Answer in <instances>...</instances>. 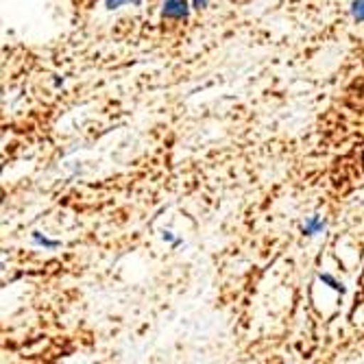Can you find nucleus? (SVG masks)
I'll use <instances>...</instances> for the list:
<instances>
[{
  "mask_svg": "<svg viewBox=\"0 0 364 364\" xmlns=\"http://www.w3.org/2000/svg\"><path fill=\"white\" fill-rule=\"evenodd\" d=\"M164 14L171 16V18H183L186 16V3L183 0H168L164 5Z\"/></svg>",
  "mask_w": 364,
  "mask_h": 364,
  "instance_id": "1",
  "label": "nucleus"
},
{
  "mask_svg": "<svg viewBox=\"0 0 364 364\" xmlns=\"http://www.w3.org/2000/svg\"><path fill=\"white\" fill-rule=\"evenodd\" d=\"M353 16L358 20H364V0H355L353 3Z\"/></svg>",
  "mask_w": 364,
  "mask_h": 364,
  "instance_id": "2",
  "label": "nucleus"
},
{
  "mask_svg": "<svg viewBox=\"0 0 364 364\" xmlns=\"http://www.w3.org/2000/svg\"><path fill=\"white\" fill-rule=\"evenodd\" d=\"M205 3H208V0H194V5H196V7H198V5H201V7H203Z\"/></svg>",
  "mask_w": 364,
  "mask_h": 364,
  "instance_id": "3",
  "label": "nucleus"
}]
</instances>
